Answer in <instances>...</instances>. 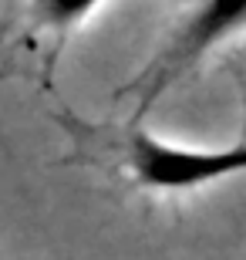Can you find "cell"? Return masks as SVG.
Returning <instances> with one entry per match:
<instances>
[{"mask_svg":"<svg viewBox=\"0 0 246 260\" xmlns=\"http://www.w3.org/2000/svg\"><path fill=\"white\" fill-rule=\"evenodd\" d=\"M104 4L108 0H30V17L48 30H71Z\"/></svg>","mask_w":246,"mask_h":260,"instance_id":"3957f363","label":"cell"},{"mask_svg":"<svg viewBox=\"0 0 246 260\" xmlns=\"http://www.w3.org/2000/svg\"><path fill=\"white\" fill-rule=\"evenodd\" d=\"M122 159L132 183L149 193H192L233 176H246V142L179 145L152 135L138 122L125 132Z\"/></svg>","mask_w":246,"mask_h":260,"instance_id":"6da1fadb","label":"cell"},{"mask_svg":"<svg viewBox=\"0 0 246 260\" xmlns=\"http://www.w3.org/2000/svg\"><path fill=\"white\" fill-rule=\"evenodd\" d=\"M239 30H246V0H202L142 71V78H135L132 88L138 95L135 122L155 105V98H162L179 78H186L206 54L236 38Z\"/></svg>","mask_w":246,"mask_h":260,"instance_id":"7a4b0ae2","label":"cell"}]
</instances>
